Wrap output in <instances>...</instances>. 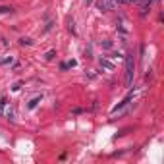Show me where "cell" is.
Here are the masks:
<instances>
[{
  "label": "cell",
  "mask_w": 164,
  "mask_h": 164,
  "mask_svg": "<svg viewBox=\"0 0 164 164\" xmlns=\"http://www.w3.org/2000/svg\"><path fill=\"white\" fill-rule=\"evenodd\" d=\"M133 76H135V58L131 54L126 56V85L131 87L133 85Z\"/></svg>",
  "instance_id": "obj_1"
},
{
  "label": "cell",
  "mask_w": 164,
  "mask_h": 164,
  "mask_svg": "<svg viewBox=\"0 0 164 164\" xmlns=\"http://www.w3.org/2000/svg\"><path fill=\"white\" fill-rule=\"evenodd\" d=\"M0 116H4L6 120H12L14 118V110L10 106L8 99H0Z\"/></svg>",
  "instance_id": "obj_2"
},
{
  "label": "cell",
  "mask_w": 164,
  "mask_h": 164,
  "mask_svg": "<svg viewBox=\"0 0 164 164\" xmlns=\"http://www.w3.org/2000/svg\"><path fill=\"white\" fill-rule=\"evenodd\" d=\"M116 6V0H97V8L101 12H110Z\"/></svg>",
  "instance_id": "obj_3"
},
{
  "label": "cell",
  "mask_w": 164,
  "mask_h": 164,
  "mask_svg": "<svg viewBox=\"0 0 164 164\" xmlns=\"http://www.w3.org/2000/svg\"><path fill=\"white\" fill-rule=\"evenodd\" d=\"M101 68L108 69V71H112V69H114V64L110 62V60H106V58H101Z\"/></svg>",
  "instance_id": "obj_4"
},
{
  "label": "cell",
  "mask_w": 164,
  "mask_h": 164,
  "mask_svg": "<svg viewBox=\"0 0 164 164\" xmlns=\"http://www.w3.org/2000/svg\"><path fill=\"white\" fill-rule=\"evenodd\" d=\"M39 102H41V97H35V99H31V101H29V104H27V108L31 110V108H35V106H37Z\"/></svg>",
  "instance_id": "obj_5"
},
{
  "label": "cell",
  "mask_w": 164,
  "mask_h": 164,
  "mask_svg": "<svg viewBox=\"0 0 164 164\" xmlns=\"http://www.w3.org/2000/svg\"><path fill=\"white\" fill-rule=\"evenodd\" d=\"M19 44H21V46H29V44H33V41L31 39H27V37H21L19 39Z\"/></svg>",
  "instance_id": "obj_6"
},
{
  "label": "cell",
  "mask_w": 164,
  "mask_h": 164,
  "mask_svg": "<svg viewBox=\"0 0 164 164\" xmlns=\"http://www.w3.org/2000/svg\"><path fill=\"white\" fill-rule=\"evenodd\" d=\"M139 0H116V4H137Z\"/></svg>",
  "instance_id": "obj_7"
},
{
  "label": "cell",
  "mask_w": 164,
  "mask_h": 164,
  "mask_svg": "<svg viewBox=\"0 0 164 164\" xmlns=\"http://www.w3.org/2000/svg\"><path fill=\"white\" fill-rule=\"evenodd\" d=\"M54 56H56V50H48V52H46V56H44V58H46V60H52V58H54Z\"/></svg>",
  "instance_id": "obj_8"
},
{
  "label": "cell",
  "mask_w": 164,
  "mask_h": 164,
  "mask_svg": "<svg viewBox=\"0 0 164 164\" xmlns=\"http://www.w3.org/2000/svg\"><path fill=\"white\" fill-rule=\"evenodd\" d=\"M8 12H12V8H8V6H0V14H8Z\"/></svg>",
  "instance_id": "obj_9"
},
{
  "label": "cell",
  "mask_w": 164,
  "mask_h": 164,
  "mask_svg": "<svg viewBox=\"0 0 164 164\" xmlns=\"http://www.w3.org/2000/svg\"><path fill=\"white\" fill-rule=\"evenodd\" d=\"M101 46H104V48H110V46H112V43H110V41H104V43H101Z\"/></svg>",
  "instance_id": "obj_10"
},
{
  "label": "cell",
  "mask_w": 164,
  "mask_h": 164,
  "mask_svg": "<svg viewBox=\"0 0 164 164\" xmlns=\"http://www.w3.org/2000/svg\"><path fill=\"white\" fill-rule=\"evenodd\" d=\"M14 62V58L10 56V58H4V60H2V64H12Z\"/></svg>",
  "instance_id": "obj_11"
},
{
  "label": "cell",
  "mask_w": 164,
  "mask_h": 164,
  "mask_svg": "<svg viewBox=\"0 0 164 164\" xmlns=\"http://www.w3.org/2000/svg\"><path fill=\"white\" fill-rule=\"evenodd\" d=\"M91 2H93V0H85V6H89V4H91Z\"/></svg>",
  "instance_id": "obj_12"
},
{
  "label": "cell",
  "mask_w": 164,
  "mask_h": 164,
  "mask_svg": "<svg viewBox=\"0 0 164 164\" xmlns=\"http://www.w3.org/2000/svg\"><path fill=\"white\" fill-rule=\"evenodd\" d=\"M152 2H154V0H147V4H152Z\"/></svg>",
  "instance_id": "obj_13"
}]
</instances>
